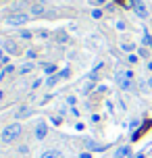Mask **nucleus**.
Listing matches in <instances>:
<instances>
[{
    "label": "nucleus",
    "instance_id": "nucleus-13",
    "mask_svg": "<svg viewBox=\"0 0 152 158\" xmlns=\"http://www.w3.org/2000/svg\"><path fill=\"white\" fill-rule=\"evenodd\" d=\"M92 17H94V19H100V17H102V10H100V8L92 10Z\"/></svg>",
    "mask_w": 152,
    "mask_h": 158
},
{
    "label": "nucleus",
    "instance_id": "nucleus-2",
    "mask_svg": "<svg viewBox=\"0 0 152 158\" xmlns=\"http://www.w3.org/2000/svg\"><path fill=\"white\" fill-rule=\"evenodd\" d=\"M19 135H21V125H19V123H11V125L4 127V131H2V142L11 143V142H15Z\"/></svg>",
    "mask_w": 152,
    "mask_h": 158
},
{
    "label": "nucleus",
    "instance_id": "nucleus-14",
    "mask_svg": "<svg viewBox=\"0 0 152 158\" xmlns=\"http://www.w3.org/2000/svg\"><path fill=\"white\" fill-rule=\"evenodd\" d=\"M44 71H46V73H54L56 67H54V64H46V67H44Z\"/></svg>",
    "mask_w": 152,
    "mask_h": 158
},
{
    "label": "nucleus",
    "instance_id": "nucleus-5",
    "mask_svg": "<svg viewBox=\"0 0 152 158\" xmlns=\"http://www.w3.org/2000/svg\"><path fill=\"white\" fill-rule=\"evenodd\" d=\"M115 158H131V148L129 146H121L119 150L115 152Z\"/></svg>",
    "mask_w": 152,
    "mask_h": 158
},
{
    "label": "nucleus",
    "instance_id": "nucleus-17",
    "mask_svg": "<svg viewBox=\"0 0 152 158\" xmlns=\"http://www.w3.org/2000/svg\"><path fill=\"white\" fill-rule=\"evenodd\" d=\"M136 60H137V56H136V54H129V63L133 64V63H136Z\"/></svg>",
    "mask_w": 152,
    "mask_h": 158
},
{
    "label": "nucleus",
    "instance_id": "nucleus-20",
    "mask_svg": "<svg viewBox=\"0 0 152 158\" xmlns=\"http://www.w3.org/2000/svg\"><path fill=\"white\" fill-rule=\"evenodd\" d=\"M148 69H150V71H152V63H150V64H148Z\"/></svg>",
    "mask_w": 152,
    "mask_h": 158
},
{
    "label": "nucleus",
    "instance_id": "nucleus-19",
    "mask_svg": "<svg viewBox=\"0 0 152 158\" xmlns=\"http://www.w3.org/2000/svg\"><path fill=\"white\" fill-rule=\"evenodd\" d=\"M148 85H150V87H152V77H150V79H148Z\"/></svg>",
    "mask_w": 152,
    "mask_h": 158
},
{
    "label": "nucleus",
    "instance_id": "nucleus-9",
    "mask_svg": "<svg viewBox=\"0 0 152 158\" xmlns=\"http://www.w3.org/2000/svg\"><path fill=\"white\" fill-rule=\"evenodd\" d=\"M67 40H69V35H67L65 31H58V33H56V42H61V44H63V42H67Z\"/></svg>",
    "mask_w": 152,
    "mask_h": 158
},
{
    "label": "nucleus",
    "instance_id": "nucleus-18",
    "mask_svg": "<svg viewBox=\"0 0 152 158\" xmlns=\"http://www.w3.org/2000/svg\"><path fill=\"white\" fill-rule=\"evenodd\" d=\"M90 2H92V4H104L106 0H90Z\"/></svg>",
    "mask_w": 152,
    "mask_h": 158
},
{
    "label": "nucleus",
    "instance_id": "nucleus-16",
    "mask_svg": "<svg viewBox=\"0 0 152 158\" xmlns=\"http://www.w3.org/2000/svg\"><path fill=\"white\" fill-rule=\"evenodd\" d=\"M144 44H150V46H152V38H150V35H148V33H146V35H144Z\"/></svg>",
    "mask_w": 152,
    "mask_h": 158
},
{
    "label": "nucleus",
    "instance_id": "nucleus-12",
    "mask_svg": "<svg viewBox=\"0 0 152 158\" xmlns=\"http://www.w3.org/2000/svg\"><path fill=\"white\" fill-rule=\"evenodd\" d=\"M121 48H123V50H125V52H129V54H131V50H133V44H127V42H123V44H121Z\"/></svg>",
    "mask_w": 152,
    "mask_h": 158
},
{
    "label": "nucleus",
    "instance_id": "nucleus-11",
    "mask_svg": "<svg viewBox=\"0 0 152 158\" xmlns=\"http://www.w3.org/2000/svg\"><path fill=\"white\" fill-rule=\"evenodd\" d=\"M29 112H32V108H21L17 117H19V118H25V117H29Z\"/></svg>",
    "mask_w": 152,
    "mask_h": 158
},
{
    "label": "nucleus",
    "instance_id": "nucleus-1",
    "mask_svg": "<svg viewBox=\"0 0 152 158\" xmlns=\"http://www.w3.org/2000/svg\"><path fill=\"white\" fill-rule=\"evenodd\" d=\"M115 81L121 89H131V83H133V73L129 69H119L115 73Z\"/></svg>",
    "mask_w": 152,
    "mask_h": 158
},
{
    "label": "nucleus",
    "instance_id": "nucleus-21",
    "mask_svg": "<svg viewBox=\"0 0 152 158\" xmlns=\"http://www.w3.org/2000/svg\"><path fill=\"white\" fill-rule=\"evenodd\" d=\"M42 2H44V0H42Z\"/></svg>",
    "mask_w": 152,
    "mask_h": 158
},
{
    "label": "nucleus",
    "instance_id": "nucleus-8",
    "mask_svg": "<svg viewBox=\"0 0 152 158\" xmlns=\"http://www.w3.org/2000/svg\"><path fill=\"white\" fill-rule=\"evenodd\" d=\"M40 158H63V154L58 150H48V152H44Z\"/></svg>",
    "mask_w": 152,
    "mask_h": 158
},
{
    "label": "nucleus",
    "instance_id": "nucleus-6",
    "mask_svg": "<svg viewBox=\"0 0 152 158\" xmlns=\"http://www.w3.org/2000/svg\"><path fill=\"white\" fill-rule=\"evenodd\" d=\"M46 13H48V10H46L44 4H32V15L33 17H44Z\"/></svg>",
    "mask_w": 152,
    "mask_h": 158
},
{
    "label": "nucleus",
    "instance_id": "nucleus-10",
    "mask_svg": "<svg viewBox=\"0 0 152 158\" xmlns=\"http://www.w3.org/2000/svg\"><path fill=\"white\" fill-rule=\"evenodd\" d=\"M6 52H11V54H17V44H13V42H6Z\"/></svg>",
    "mask_w": 152,
    "mask_h": 158
},
{
    "label": "nucleus",
    "instance_id": "nucleus-15",
    "mask_svg": "<svg viewBox=\"0 0 152 158\" xmlns=\"http://www.w3.org/2000/svg\"><path fill=\"white\" fill-rule=\"evenodd\" d=\"M56 79H58V75H52V77L48 79V85H54V83H56Z\"/></svg>",
    "mask_w": 152,
    "mask_h": 158
},
{
    "label": "nucleus",
    "instance_id": "nucleus-7",
    "mask_svg": "<svg viewBox=\"0 0 152 158\" xmlns=\"http://www.w3.org/2000/svg\"><path fill=\"white\" fill-rule=\"evenodd\" d=\"M46 131H48L46 123H38V127H36V137H38V139H44V137H46Z\"/></svg>",
    "mask_w": 152,
    "mask_h": 158
},
{
    "label": "nucleus",
    "instance_id": "nucleus-3",
    "mask_svg": "<svg viewBox=\"0 0 152 158\" xmlns=\"http://www.w3.org/2000/svg\"><path fill=\"white\" fill-rule=\"evenodd\" d=\"M6 21H8V25H23V23L29 21V15H25V13H17V15H11Z\"/></svg>",
    "mask_w": 152,
    "mask_h": 158
},
{
    "label": "nucleus",
    "instance_id": "nucleus-4",
    "mask_svg": "<svg viewBox=\"0 0 152 158\" xmlns=\"http://www.w3.org/2000/svg\"><path fill=\"white\" fill-rule=\"evenodd\" d=\"M131 6H133V10H136L140 17H148V8H146V4L142 0H131Z\"/></svg>",
    "mask_w": 152,
    "mask_h": 158
}]
</instances>
